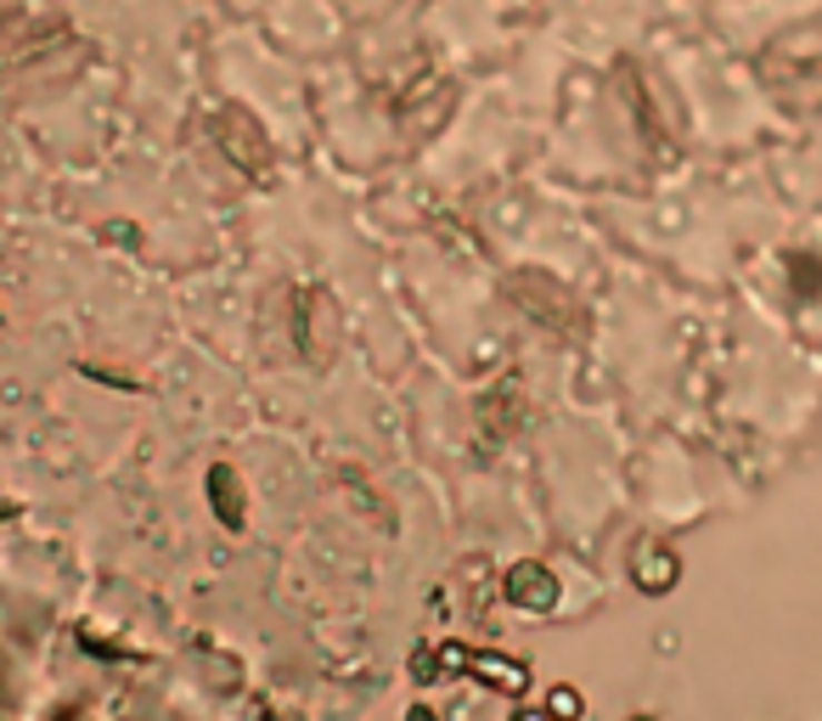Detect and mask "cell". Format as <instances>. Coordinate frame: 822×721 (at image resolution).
<instances>
[{"label": "cell", "mask_w": 822, "mask_h": 721, "mask_svg": "<svg viewBox=\"0 0 822 721\" xmlns=\"http://www.w3.org/2000/svg\"><path fill=\"white\" fill-rule=\"evenodd\" d=\"M85 57V40L62 23V18H40V12H0V73L18 79L34 73V62H62L73 68Z\"/></svg>", "instance_id": "6da1fadb"}, {"label": "cell", "mask_w": 822, "mask_h": 721, "mask_svg": "<svg viewBox=\"0 0 822 721\" xmlns=\"http://www.w3.org/2000/svg\"><path fill=\"white\" fill-rule=\"evenodd\" d=\"M502 597L518 609V614H546L558 603V575L546 570V564H535V559H524V564H513L507 575H502Z\"/></svg>", "instance_id": "7a4b0ae2"}, {"label": "cell", "mask_w": 822, "mask_h": 721, "mask_svg": "<svg viewBox=\"0 0 822 721\" xmlns=\"http://www.w3.org/2000/svg\"><path fill=\"white\" fill-rule=\"evenodd\" d=\"M468 676L485 682L491 693H507V699H524V693H529V665L513 660V654H474Z\"/></svg>", "instance_id": "3957f363"}, {"label": "cell", "mask_w": 822, "mask_h": 721, "mask_svg": "<svg viewBox=\"0 0 822 721\" xmlns=\"http://www.w3.org/2000/svg\"><path fill=\"white\" fill-rule=\"evenodd\" d=\"M636 581H643V592H665L671 581H676V559L671 553H643V559H636Z\"/></svg>", "instance_id": "277c9868"}, {"label": "cell", "mask_w": 822, "mask_h": 721, "mask_svg": "<svg viewBox=\"0 0 822 721\" xmlns=\"http://www.w3.org/2000/svg\"><path fill=\"white\" fill-rule=\"evenodd\" d=\"M434 665H439V682H445V676H468L474 649H468V643H456V638H445V643H434Z\"/></svg>", "instance_id": "5b68a950"}, {"label": "cell", "mask_w": 822, "mask_h": 721, "mask_svg": "<svg viewBox=\"0 0 822 721\" xmlns=\"http://www.w3.org/2000/svg\"><path fill=\"white\" fill-rule=\"evenodd\" d=\"M546 710H553V721H581V693L575 688H553V693H546Z\"/></svg>", "instance_id": "8992f818"}, {"label": "cell", "mask_w": 822, "mask_h": 721, "mask_svg": "<svg viewBox=\"0 0 822 721\" xmlns=\"http://www.w3.org/2000/svg\"><path fill=\"white\" fill-rule=\"evenodd\" d=\"M513 721H553V710H518Z\"/></svg>", "instance_id": "52a82bcc"}, {"label": "cell", "mask_w": 822, "mask_h": 721, "mask_svg": "<svg viewBox=\"0 0 822 721\" xmlns=\"http://www.w3.org/2000/svg\"><path fill=\"white\" fill-rule=\"evenodd\" d=\"M406 721H439V715H434L428 704H412V715H406Z\"/></svg>", "instance_id": "ba28073f"}]
</instances>
